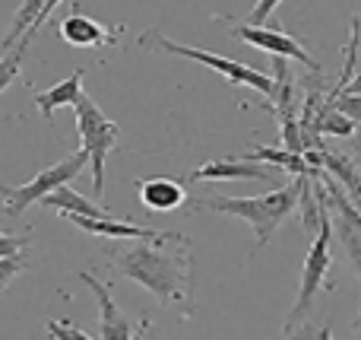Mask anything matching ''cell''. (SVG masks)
<instances>
[{
    "label": "cell",
    "mask_w": 361,
    "mask_h": 340,
    "mask_svg": "<svg viewBox=\"0 0 361 340\" xmlns=\"http://www.w3.org/2000/svg\"><path fill=\"white\" fill-rule=\"evenodd\" d=\"M140 45L143 48H152L159 54H178V57H187V61H197V64H206L212 67L216 74H222L228 83H241V86H250L257 89L260 95H276V80L260 70L247 67L241 61H231V57H222V54H212V51H203V48H193V45H184V42H175V38L162 35V32L149 29L140 35Z\"/></svg>",
    "instance_id": "3957f363"
},
{
    "label": "cell",
    "mask_w": 361,
    "mask_h": 340,
    "mask_svg": "<svg viewBox=\"0 0 361 340\" xmlns=\"http://www.w3.org/2000/svg\"><path fill=\"white\" fill-rule=\"evenodd\" d=\"M345 93H349V95H361V74L349 83V89H345ZM345 93H343V95H345Z\"/></svg>",
    "instance_id": "d4e9b609"
},
{
    "label": "cell",
    "mask_w": 361,
    "mask_h": 340,
    "mask_svg": "<svg viewBox=\"0 0 361 340\" xmlns=\"http://www.w3.org/2000/svg\"><path fill=\"white\" fill-rule=\"evenodd\" d=\"M42 207L57 210V213H63L67 220H70V216H86V220H114L111 210H105V207H99V204L86 201V197L76 194L70 184H67V188H61V191H54V194H51Z\"/></svg>",
    "instance_id": "2e32d148"
},
{
    "label": "cell",
    "mask_w": 361,
    "mask_h": 340,
    "mask_svg": "<svg viewBox=\"0 0 361 340\" xmlns=\"http://www.w3.org/2000/svg\"><path fill=\"white\" fill-rule=\"evenodd\" d=\"M333 108H336V112H343L345 118H352L355 124H361V95H349V93L339 95Z\"/></svg>",
    "instance_id": "cb8c5ba5"
},
{
    "label": "cell",
    "mask_w": 361,
    "mask_h": 340,
    "mask_svg": "<svg viewBox=\"0 0 361 340\" xmlns=\"http://www.w3.org/2000/svg\"><path fill=\"white\" fill-rule=\"evenodd\" d=\"M235 35L241 38V42L254 45V48L267 51V54L286 57V61H298V64H305L307 70L320 74V64L314 61V57L305 51V45H301L298 38L288 35L286 29H250V25H235Z\"/></svg>",
    "instance_id": "9c48e42d"
},
{
    "label": "cell",
    "mask_w": 361,
    "mask_h": 340,
    "mask_svg": "<svg viewBox=\"0 0 361 340\" xmlns=\"http://www.w3.org/2000/svg\"><path fill=\"white\" fill-rule=\"evenodd\" d=\"M355 153H361V127L355 131Z\"/></svg>",
    "instance_id": "484cf974"
},
{
    "label": "cell",
    "mask_w": 361,
    "mask_h": 340,
    "mask_svg": "<svg viewBox=\"0 0 361 340\" xmlns=\"http://www.w3.org/2000/svg\"><path fill=\"white\" fill-rule=\"evenodd\" d=\"M244 159H250V163H269L273 169L292 172L295 178L324 175V169H314V165L307 163V156H298V153H288V150H276V146H254L250 153H244Z\"/></svg>",
    "instance_id": "5bb4252c"
},
{
    "label": "cell",
    "mask_w": 361,
    "mask_h": 340,
    "mask_svg": "<svg viewBox=\"0 0 361 340\" xmlns=\"http://www.w3.org/2000/svg\"><path fill=\"white\" fill-rule=\"evenodd\" d=\"M44 6H48V4H38V0H25V4L19 6V13L13 16V25L6 29V35H4V45H0V51H4V54H10V51L23 42V38H25L23 32H29L32 25L38 23V16L44 13Z\"/></svg>",
    "instance_id": "ac0fdd59"
},
{
    "label": "cell",
    "mask_w": 361,
    "mask_h": 340,
    "mask_svg": "<svg viewBox=\"0 0 361 340\" xmlns=\"http://www.w3.org/2000/svg\"><path fill=\"white\" fill-rule=\"evenodd\" d=\"M137 188H140V201H143L149 210H159V213H171V210H178L180 204L187 201L184 184L175 182V178H169V175L140 178Z\"/></svg>",
    "instance_id": "7c38bea8"
},
{
    "label": "cell",
    "mask_w": 361,
    "mask_h": 340,
    "mask_svg": "<svg viewBox=\"0 0 361 340\" xmlns=\"http://www.w3.org/2000/svg\"><path fill=\"white\" fill-rule=\"evenodd\" d=\"M76 127H80V150H86L92 159V194L102 197V191H105V159L118 143L121 131L89 95L76 102Z\"/></svg>",
    "instance_id": "8992f818"
},
{
    "label": "cell",
    "mask_w": 361,
    "mask_h": 340,
    "mask_svg": "<svg viewBox=\"0 0 361 340\" xmlns=\"http://www.w3.org/2000/svg\"><path fill=\"white\" fill-rule=\"evenodd\" d=\"M86 165H92V159H89L86 150H76L73 156L61 159V163H54L51 169H42L35 178H29L25 184H19V188H13V184H4V213L6 216H19L25 207H32V204H44L54 191L67 188L70 182H73L76 175H80Z\"/></svg>",
    "instance_id": "5b68a950"
},
{
    "label": "cell",
    "mask_w": 361,
    "mask_h": 340,
    "mask_svg": "<svg viewBox=\"0 0 361 340\" xmlns=\"http://www.w3.org/2000/svg\"><path fill=\"white\" fill-rule=\"evenodd\" d=\"M330 233H333V213H330V197H326V188H324V223H320V233L314 235L311 248L305 254V264H301V286H298V299H295L292 312H288L286 324L282 331H295L305 318V312L311 309L314 296L324 290H333V283L326 280L333 267V254H330Z\"/></svg>",
    "instance_id": "277c9868"
},
{
    "label": "cell",
    "mask_w": 361,
    "mask_h": 340,
    "mask_svg": "<svg viewBox=\"0 0 361 340\" xmlns=\"http://www.w3.org/2000/svg\"><path fill=\"white\" fill-rule=\"evenodd\" d=\"M175 235V229H165V235H159V239H143L127 245L124 252H114V267L127 280L149 290L159 299V305H169V309L184 305V312L190 315V252H187V239H180L175 248H165Z\"/></svg>",
    "instance_id": "6da1fadb"
},
{
    "label": "cell",
    "mask_w": 361,
    "mask_h": 340,
    "mask_svg": "<svg viewBox=\"0 0 361 340\" xmlns=\"http://www.w3.org/2000/svg\"><path fill=\"white\" fill-rule=\"evenodd\" d=\"M324 188H326V197H330V213H333V229H336L339 242H343L345 254H349L352 267L361 277V213L355 210L352 197L339 188L336 178H330L324 172Z\"/></svg>",
    "instance_id": "52a82bcc"
},
{
    "label": "cell",
    "mask_w": 361,
    "mask_h": 340,
    "mask_svg": "<svg viewBox=\"0 0 361 340\" xmlns=\"http://www.w3.org/2000/svg\"><path fill=\"white\" fill-rule=\"evenodd\" d=\"M54 10H57V0H48V6H44V13H42V16H38V23L32 25L29 32H25V38H23V42H19L16 48L10 51V54H4V57H0V93H6V89H10V83L16 80V74H19V64H23V57H25V48H29V45H32V38H35L38 32H42V23H44V19H48Z\"/></svg>",
    "instance_id": "e0dca14e"
},
{
    "label": "cell",
    "mask_w": 361,
    "mask_h": 340,
    "mask_svg": "<svg viewBox=\"0 0 361 340\" xmlns=\"http://www.w3.org/2000/svg\"><path fill=\"white\" fill-rule=\"evenodd\" d=\"M51 340H92L82 328H73L70 322H44Z\"/></svg>",
    "instance_id": "44dd1931"
},
{
    "label": "cell",
    "mask_w": 361,
    "mask_h": 340,
    "mask_svg": "<svg viewBox=\"0 0 361 340\" xmlns=\"http://www.w3.org/2000/svg\"><path fill=\"white\" fill-rule=\"evenodd\" d=\"M355 131V121L345 118L343 112L336 108H320L317 121H314V131L311 134H330V137H349Z\"/></svg>",
    "instance_id": "d6986e66"
},
{
    "label": "cell",
    "mask_w": 361,
    "mask_h": 340,
    "mask_svg": "<svg viewBox=\"0 0 361 340\" xmlns=\"http://www.w3.org/2000/svg\"><path fill=\"white\" fill-rule=\"evenodd\" d=\"M118 32H124V25H118L114 32H108L102 23L82 16L80 6L70 4V16L61 23V38L73 48H99V45H118Z\"/></svg>",
    "instance_id": "8fae6325"
},
{
    "label": "cell",
    "mask_w": 361,
    "mask_h": 340,
    "mask_svg": "<svg viewBox=\"0 0 361 340\" xmlns=\"http://www.w3.org/2000/svg\"><path fill=\"white\" fill-rule=\"evenodd\" d=\"M29 242H32L29 233H25V235H10V233H4V235H0V258H10V254H23L25 248H29Z\"/></svg>",
    "instance_id": "603a6c76"
},
{
    "label": "cell",
    "mask_w": 361,
    "mask_h": 340,
    "mask_svg": "<svg viewBox=\"0 0 361 340\" xmlns=\"http://www.w3.org/2000/svg\"><path fill=\"white\" fill-rule=\"evenodd\" d=\"M80 280H86V286L95 293V299H99V324H102V340H140V334H143L149 324L140 322L133 324L130 318L124 315V312L118 309V303L111 299V290H108L102 280H95L92 274L82 271Z\"/></svg>",
    "instance_id": "ba28073f"
},
{
    "label": "cell",
    "mask_w": 361,
    "mask_h": 340,
    "mask_svg": "<svg viewBox=\"0 0 361 340\" xmlns=\"http://www.w3.org/2000/svg\"><path fill=\"white\" fill-rule=\"evenodd\" d=\"M276 10H279V0H263V4H257L254 10H250V16L244 19V25H250V29H269L267 16Z\"/></svg>",
    "instance_id": "7402d4cb"
},
{
    "label": "cell",
    "mask_w": 361,
    "mask_h": 340,
    "mask_svg": "<svg viewBox=\"0 0 361 340\" xmlns=\"http://www.w3.org/2000/svg\"><path fill=\"white\" fill-rule=\"evenodd\" d=\"M70 223H76V229H82V233H89V235H108V239L143 242V239H159V235H165V229L130 226V223H118V220H86V216H70Z\"/></svg>",
    "instance_id": "4fadbf2b"
},
{
    "label": "cell",
    "mask_w": 361,
    "mask_h": 340,
    "mask_svg": "<svg viewBox=\"0 0 361 340\" xmlns=\"http://www.w3.org/2000/svg\"><path fill=\"white\" fill-rule=\"evenodd\" d=\"M286 340H333V328H330V324H307V322H301L295 331H288Z\"/></svg>",
    "instance_id": "ffe728a7"
},
{
    "label": "cell",
    "mask_w": 361,
    "mask_h": 340,
    "mask_svg": "<svg viewBox=\"0 0 361 340\" xmlns=\"http://www.w3.org/2000/svg\"><path fill=\"white\" fill-rule=\"evenodd\" d=\"M273 165H260V163H250V159L238 156V159H212V163H203L187 175V182H269L276 178Z\"/></svg>",
    "instance_id": "30bf717a"
},
{
    "label": "cell",
    "mask_w": 361,
    "mask_h": 340,
    "mask_svg": "<svg viewBox=\"0 0 361 340\" xmlns=\"http://www.w3.org/2000/svg\"><path fill=\"white\" fill-rule=\"evenodd\" d=\"M82 76H86V70H76V74H70L67 80L57 83V86L35 93V105H38V112H42V118H51V115L63 105L76 108V102L86 95L82 93Z\"/></svg>",
    "instance_id": "9a60e30c"
},
{
    "label": "cell",
    "mask_w": 361,
    "mask_h": 340,
    "mask_svg": "<svg viewBox=\"0 0 361 340\" xmlns=\"http://www.w3.org/2000/svg\"><path fill=\"white\" fill-rule=\"evenodd\" d=\"M298 204H301V178L282 184L276 191H267L260 197H206V201H200V207L247 220L257 233V248H263L273 239L276 229L292 216V210Z\"/></svg>",
    "instance_id": "7a4b0ae2"
}]
</instances>
